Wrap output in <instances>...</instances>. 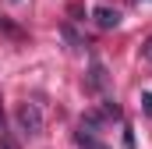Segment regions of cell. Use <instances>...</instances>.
I'll use <instances>...</instances> for the list:
<instances>
[{
    "instance_id": "1",
    "label": "cell",
    "mask_w": 152,
    "mask_h": 149,
    "mask_svg": "<svg viewBox=\"0 0 152 149\" xmlns=\"http://www.w3.org/2000/svg\"><path fill=\"white\" fill-rule=\"evenodd\" d=\"M14 124H18V131H21L25 139L42 135V107H39V103H32V100L18 103V110H14Z\"/></svg>"
},
{
    "instance_id": "3",
    "label": "cell",
    "mask_w": 152,
    "mask_h": 149,
    "mask_svg": "<svg viewBox=\"0 0 152 149\" xmlns=\"http://www.w3.org/2000/svg\"><path fill=\"white\" fill-rule=\"evenodd\" d=\"M88 89H96V92H103V89H106V68H103L99 60H92V71H88Z\"/></svg>"
},
{
    "instance_id": "5",
    "label": "cell",
    "mask_w": 152,
    "mask_h": 149,
    "mask_svg": "<svg viewBox=\"0 0 152 149\" xmlns=\"http://www.w3.org/2000/svg\"><path fill=\"white\" fill-rule=\"evenodd\" d=\"M0 149H18V142L11 139V131H7V128L0 131Z\"/></svg>"
},
{
    "instance_id": "7",
    "label": "cell",
    "mask_w": 152,
    "mask_h": 149,
    "mask_svg": "<svg viewBox=\"0 0 152 149\" xmlns=\"http://www.w3.org/2000/svg\"><path fill=\"white\" fill-rule=\"evenodd\" d=\"M124 149H134V135L131 131H124Z\"/></svg>"
},
{
    "instance_id": "8",
    "label": "cell",
    "mask_w": 152,
    "mask_h": 149,
    "mask_svg": "<svg viewBox=\"0 0 152 149\" xmlns=\"http://www.w3.org/2000/svg\"><path fill=\"white\" fill-rule=\"evenodd\" d=\"M0 131H4V107H0Z\"/></svg>"
},
{
    "instance_id": "6",
    "label": "cell",
    "mask_w": 152,
    "mask_h": 149,
    "mask_svg": "<svg viewBox=\"0 0 152 149\" xmlns=\"http://www.w3.org/2000/svg\"><path fill=\"white\" fill-rule=\"evenodd\" d=\"M142 103H145V114L152 117V92H145V96H142Z\"/></svg>"
},
{
    "instance_id": "4",
    "label": "cell",
    "mask_w": 152,
    "mask_h": 149,
    "mask_svg": "<svg viewBox=\"0 0 152 149\" xmlns=\"http://www.w3.org/2000/svg\"><path fill=\"white\" fill-rule=\"evenodd\" d=\"M78 146H81V149H106L99 139H96V128H88V124H81V131H78Z\"/></svg>"
},
{
    "instance_id": "2",
    "label": "cell",
    "mask_w": 152,
    "mask_h": 149,
    "mask_svg": "<svg viewBox=\"0 0 152 149\" xmlns=\"http://www.w3.org/2000/svg\"><path fill=\"white\" fill-rule=\"evenodd\" d=\"M92 18H96L99 29H117V25H120V11H117V7H106V4H99V7L92 11Z\"/></svg>"
}]
</instances>
